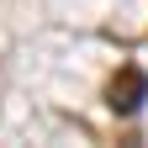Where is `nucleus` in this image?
Wrapping results in <instances>:
<instances>
[{"instance_id":"obj_1","label":"nucleus","mask_w":148,"mask_h":148,"mask_svg":"<svg viewBox=\"0 0 148 148\" xmlns=\"http://www.w3.org/2000/svg\"><path fill=\"white\" fill-rule=\"evenodd\" d=\"M106 101H111V111H122V116H132V111H138V106L148 101V74H143V69H122L116 79H111Z\"/></svg>"}]
</instances>
